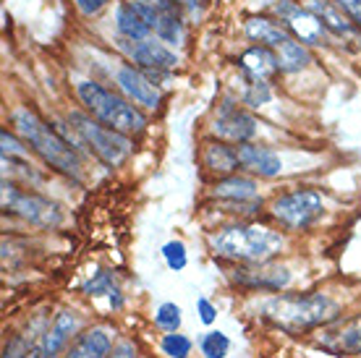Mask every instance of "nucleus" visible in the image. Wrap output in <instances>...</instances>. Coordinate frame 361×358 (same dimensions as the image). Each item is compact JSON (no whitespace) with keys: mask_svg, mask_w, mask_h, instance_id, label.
<instances>
[{"mask_svg":"<svg viewBox=\"0 0 361 358\" xmlns=\"http://www.w3.org/2000/svg\"><path fill=\"white\" fill-rule=\"evenodd\" d=\"M13 128L24 139L32 152H37L53 171L63 173L68 178H82V160L71 147V139H63L58 128L47 125L35 110L18 108L13 113Z\"/></svg>","mask_w":361,"mask_h":358,"instance_id":"1","label":"nucleus"},{"mask_svg":"<svg viewBox=\"0 0 361 358\" xmlns=\"http://www.w3.org/2000/svg\"><path fill=\"white\" fill-rule=\"evenodd\" d=\"M209 249L220 259L262 264V261H270L283 249V235L264 228V225L238 223L209 235Z\"/></svg>","mask_w":361,"mask_h":358,"instance_id":"2","label":"nucleus"},{"mask_svg":"<svg viewBox=\"0 0 361 358\" xmlns=\"http://www.w3.org/2000/svg\"><path fill=\"white\" fill-rule=\"evenodd\" d=\"M262 316L286 332H307L338 319V304L322 293H288L264 301Z\"/></svg>","mask_w":361,"mask_h":358,"instance_id":"3","label":"nucleus"},{"mask_svg":"<svg viewBox=\"0 0 361 358\" xmlns=\"http://www.w3.org/2000/svg\"><path fill=\"white\" fill-rule=\"evenodd\" d=\"M76 94H79L84 108L90 110L92 118H97V121H102L105 125L116 128L121 134L134 136L147 128V116L142 113L139 105H134L131 99L121 97L116 92L105 90V87H99L94 81H79Z\"/></svg>","mask_w":361,"mask_h":358,"instance_id":"4","label":"nucleus"},{"mask_svg":"<svg viewBox=\"0 0 361 358\" xmlns=\"http://www.w3.org/2000/svg\"><path fill=\"white\" fill-rule=\"evenodd\" d=\"M68 125H71L73 134L94 152V157H99L105 165L118 168V165H123L128 160L131 142H128L126 134H121L116 128L105 125L102 121L87 116V113H79V110L68 113Z\"/></svg>","mask_w":361,"mask_h":358,"instance_id":"5","label":"nucleus"},{"mask_svg":"<svg viewBox=\"0 0 361 358\" xmlns=\"http://www.w3.org/2000/svg\"><path fill=\"white\" fill-rule=\"evenodd\" d=\"M3 209L13 212L37 228H55V225L63 223V212L55 202L39 197L35 191L16 188L8 180H3Z\"/></svg>","mask_w":361,"mask_h":358,"instance_id":"6","label":"nucleus"},{"mask_svg":"<svg viewBox=\"0 0 361 358\" xmlns=\"http://www.w3.org/2000/svg\"><path fill=\"white\" fill-rule=\"evenodd\" d=\"M272 217L288 230H307L322 217L325 202L312 188H298L290 194H283L272 202Z\"/></svg>","mask_w":361,"mask_h":358,"instance_id":"7","label":"nucleus"},{"mask_svg":"<svg viewBox=\"0 0 361 358\" xmlns=\"http://www.w3.org/2000/svg\"><path fill=\"white\" fill-rule=\"evenodd\" d=\"M131 3L147 18V24L160 37V42H168V45L180 42L183 21L178 13V0H131Z\"/></svg>","mask_w":361,"mask_h":358,"instance_id":"8","label":"nucleus"},{"mask_svg":"<svg viewBox=\"0 0 361 358\" xmlns=\"http://www.w3.org/2000/svg\"><path fill=\"white\" fill-rule=\"evenodd\" d=\"M121 50L142 68L149 71H171L178 66V55L168 50L163 42H154V39H123L121 37Z\"/></svg>","mask_w":361,"mask_h":358,"instance_id":"9","label":"nucleus"},{"mask_svg":"<svg viewBox=\"0 0 361 358\" xmlns=\"http://www.w3.org/2000/svg\"><path fill=\"white\" fill-rule=\"evenodd\" d=\"M257 128H259L257 118L252 113H246V110L235 108V105H223L215 118V125H212L217 139L231 144L252 142L254 136H257Z\"/></svg>","mask_w":361,"mask_h":358,"instance_id":"10","label":"nucleus"},{"mask_svg":"<svg viewBox=\"0 0 361 358\" xmlns=\"http://www.w3.org/2000/svg\"><path fill=\"white\" fill-rule=\"evenodd\" d=\"M275 11H278L280 21H286V27L296 35L298 42H304V45H319L322 42L325 27L309 8H301L293 0H280Z\"/></svg>","mask_w":361,"mask_h":358,"instance_id":"11","label":"nucleus"},{"mask_svg":"<svg viewBox=\"0 0 361 358\" xmlns=\"http://www.w3.org/2000/svg\"><path fill=\"white\" fill-rule=\"evenodd\" d=\"M116 84L134 105H139V108H147V110L160 108V90L154 87L149 76H145L142 71H136L134 66H128V63L121 66L116 71Z\"/></svg>","mask_w":361,"mask_h":358,"instance_id":"12","label":"nucleus"},{"mask_svg":"<svg viewBox=\"0 0 361 358\" xmlns=\"http://www.w3.org/2000/svg\"><path fill=\"white\" fill-rule=\"evenodd\" d=\"M235 152H238V162L241 168L259 178H275L283 171V162L270 147H259V144H235Z\"/></svg>","mask_w":361,"mask_h":358,"instance_id":"13","label":"nucleus"},{"mask_svg":"<svg viewBox=\"0 0 361 358\" xmlns=\"http://www.w3.org/2000/svg\"><path fill=\"white\" fill-rule=\"evenodd\" d=\"M79 332V316L73 311H61L53 319V324L47 327V332L42 335L39 342V353L42 358H58L66 350V345L71 342V338H76Z\"/></svg>","mask_w":361,"mask_h":358,"instance_id":"14","label":"nucleus"},{"mask_svg":"<svg viewBox=\"0 0 361 358\" xmlns=\"http://www.w3.org/2000/svg\"><path fill=\"white\" fill-rule=\"evenodd\" d=\"M235 283L249 290H280L290 283V272L286 267H264V261L257 269L241 267L235 269Z\"/></svg>","mask_w":361,"mask_h":358,"instance_id":"15","label":"nucleus"},{"mask_svg":"<svg viewBox=\"0 0 361 358\" xmlns=\"http://www.w3.org/2000/svg\"><path fill=\"white\" fill-rule=\"evenodd\" d=\"M212 194L217 199H223L228 202L231 206H249V204H257L259 199H257V183L252 178H244V175H223V178L217 180L215 188H212Z\"/></svg>","mask_w":361,"mask_h":358,"instance_id":"16","label":"nucleus"},{"mask_svg":"<svg viewBox=\"0 0 361 358\" xmlns=\"http://www.w3.org/2000/svg\"><path fill=\"white\" fill-rule=\"evenodd\" d=\"M113 350V338L105 327H92V330L76 335L73 345L68 348L66 358H108Z\"/></svg>","mask_w":361,"mask_h":358,"instance_id":"17","label":"nucleus"},{"mask_svg":"<svg viewBox=\"0 0 361 358\" xmlns=\"http://www.w3.org/2000/svg\"><path fill=\"white\" fill-rule=\"evenodd\" d=\"M246 37L257 42V45H264V47H272V50H278L280 45H286L290 37V29L278 24V21H272V18H264V16H252L246 21Z\"/></svg>","mask_w":361,"mask_h":358,"instance_id":"18","label":"nucleus"},{"mask_svg":"<svg viewBox=\"0 0 361 358\" xmlns=\"http://www.w3.org/2000/svg\"><path fill=\"white\" fill-rule=\"evenodd\" d=\"M241 68L249 79H270L280 71V61L278 53H272V47L264 45H254L249 47L244 55H241Z\"/></svg>","mask_w":361,"mask_h":358,"instance_id":"19","label":"nucleus"},{"mask_svg":"<svg viewBox=\"0 0 361 358\" xmlns=\"http://www.w3.org/2000/svg\"><path fill=\"white\" fill-rule=\"evenodd\" d=\"M307 8L314 13L327 32L338 37H345L353 32V21L343 13V8L335 0H307Z\"/></svg>","mask_w":361,"mask_h":358,"instance_id":"20","label":"nucleus"},{"mask_svg":"<svg viewBox=\"0 0 361 358\" xmlns=\"http://www.w3.org/2000/svg\"><path fill=\"white\" fill-rule=\"evenodd\" d=\"M202 162H204V168H207L209 173H215V175H233V173L241 168L235 147H228V144H223V142H209L207 147H204V152H202Z\"/></svg>","mask_w":361,"mask_h":358,"instance_id":"21","label":"nucleus"},{"mask_svg":"<svg viewBox=\"0 0 361 358\" xmlns=\"http://www.w3.org/2000/svg\"><path fill=\"white\" fill-rule=\"evenodd\" d=\"M116 29L123 39H147L152 27L147 24V18L139 13L134 3H121L116 8Z\"/></svg>","mask_w":361,"mask_h":358,"instance_id":"22","label":"nucleus"},{"mask_svg":"<svg viewBox=\"0 0 361 358\" xmlns=\"http://www.w3.org/2000/svg\"><path fill=\"white\" fill-rule=\"evenodd\" d=\"M278 61H280V71L286 73H298L304 71L309 63H312V53L304 42H298L296 37H290L286 45H280L278 50Z\"/></svg>","mask_w":361,"mask_h":358,"instance_id":"23","label":"nucleus"},{"mask_svg":"<svg viewBox=\"0 0 361 358\" xmlns=\"http://www.w3.org/2000/svg\"><path fill=\"white\" fill-rule=\"evenodd\" d=\"M272 99V92H270V84L264 79H249L244 90V102L249 108H262Z\"/></svg>","mask_w":361,"mask_h":358,"instance_id":"24","label":"nucleus"},{"mask_svg":"<svg viewBox=\"0 0 361 358\" xmlns=\"http://www.w3.org/2000/svg\"><path fill=\"white\" fill-rule=\"evenodd\" d=\"M228 348H231V340H228V335H223V332H207L202 338V353L207 358H226Z\"/></svg>","mask_w":361,"mask_h":358,"instance_id":"25","label":"nucleus"},{"mask_svg":"<svg viewBox=\"0 0 361 358\" xmlns=\"http://www.w3.org/2000/svg\"><path fill=\"white\" fill-rule=\"evenodd\" d=\"M163 353L165 356H171V358H189L191 353V340L186 338V335H165L163 338Z\"/></svg>","mask_w":361,"mask_h":358,"instance_id":"26","label":"nucleus"},{"mask_svg":"<svg viewBox=\"0 0 361 358\" xmlns=\"http://www.w3.org/2000/svg\"><path fill=\"white\" fill-rule=\"evenodd\" d=\"M163 259L165 264L171 269H183L186 264H189V254H186V246L180 241H171V243H165L163 246Z\"/></svg>","mask_w":361,"mask_h":358,"instance_id":"27","label":"nucleus"},{"mask_svg":"<svg viewBox=\"0 0 361 358\" xmlns=\"http://www.w3.org/2000/svg\"><path fill=\"white\" fill-rule=\"evenodd\" d=\"M113 290H116V285H113V272H108V269H99L97 275L84 285L87 296H108Z\"/></svg>","mask_w":361,"mask_h":358,"instance_id":"28","label":"nucleus"},{"mask_svg":"<svg viewBox=\"0 0 361 358\" xmlns=\"http://www.w3.org/2000/svg\"><path fill=\"white\" fill-rule=\"evenodd\" d=\"M157 327H163L168 332H176L180 327V309L176 304H160L157 314H154Z\"/></svg>","mask_w":361,"mask_h":358,"instance_id":"29","label":"nucleus"},{"mask_svg":"<svg viewBox=\"0 0 361 358\" xmlns=\"http://www.w3.org/2000/svg\"><path fill=\"white\" fill-rule=\"evenodd\" d=\"M0 142H3V157H8V160H24L27 157V147H21V142L13 134H8L6 128L0 131Z\"/></svg>","mask_w":361,"mask_h":358,"instance_id":"30","label":"nucleus"},{"mask_svg":"<svg viewBox=\"0 0 361 358\" xmlns=\"http://www.w3.org/2000/svg\"><path fill=\"white\" fill-rule=\"evenodd\" d=\"M338 350H348V353H361V322L348 327V330L341 335V340L335 345Z\"/></svg>","mask_w":361,"mask_h":358,"instance_id":"31","label":"nucleus"},{"mask_svg":"<svg viewBox=\"0 0 361 358\" xmlns=\"http://www.w3.org/2000/svg\"><path fill=\"white\" fill-rule=\"evenodd\" d=\"M110 0H76V8L82 11L84 16H94L108 6Z\"/></svg>","mask_w":361,"mask_h":358,"instance_id":"32","label":"nucleus"},{"mask_svg":"<svg viewBox=\"0 0 361 358\" xmlns=\"http://www.w3.org/2000/svg\"><path fill=\"white\" fill-rule=\"evenodd\" d=\"M197 306H199V316H202V322H204V324H212V322H215L217 311H215V306L209 304L207 298H199Z\"/></svg>","mask_w":361,"mask_h":358,"instance_id":"33","label":"nucleus"},{"mask_svg":"<svg viewBox=\"0 0 361 358\" xmlns=\"http://www.w3.org/2000/svg\"><path fill=\"white\" fill-rule=\"evenodd\" d=\"M24 340L21 338H13V340L6 345V350H3V358H24Z\"/></svg>","mask_w":361,"mask_h":358,"instance_id":"34","label":"nucleus"},{"mask_svg":"<svg viewBox=\"0 0 361 358\" xmlns=\"http://www.w3.org/2000/svg\"><path fill=\"white\" fill-rule=\"evenodd\" d=\"M108 358H136V348L131 345V342H118L116 348L110 350V356Z\"/></svg>","mask_w":361,"mask_h":358,"instance_id":"35","label":"nucleus"},{"mask_svg":"<svg viewBox=\"0 0 361 358\" xmlns=\"http://www.w3.org/2000/svg\"><path fill=\"white\" fill-rule=\"evenodd\" d=\"M24 358H42V353H39V348H32L24 353Z\"/></svg>","mask_w":361,"mask_h":358,"instance_id":"36","label":"nucleus"}]
</instances>
